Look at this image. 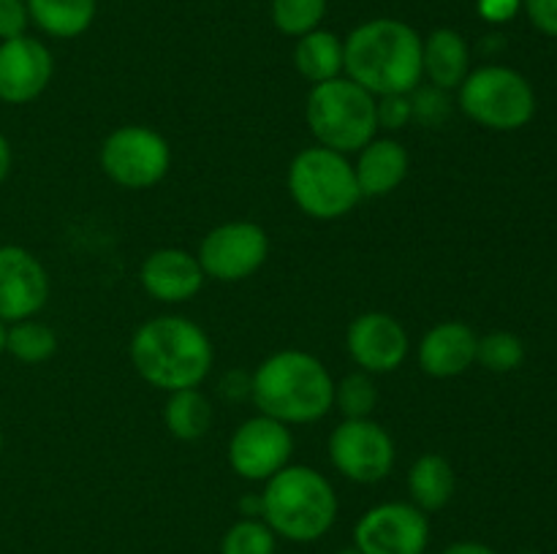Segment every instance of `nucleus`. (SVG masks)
<instances>
[{"label":"nucleus","mask_w":557,"mask_h":554,"mask_svg":"<svg viewBox=\"0 0 557 554\" xmlns=\"http://www.w3.org/2000/svg\"><path fill=\"white\" fill-rule=\"evenodd\" d=\"M30 14L25 0H0V41L20 38L27 33Z\"/></svg>","instance_id":"obj_31"},{"label":"nucleus","mask_w":557,"mask_h":554,"mask_svg":"<svg viewBox=\"0 0 557 554\" xmlns=\"http://www.w3.org/2000/svg\"><path fill=\"white\" fill-rule=\"evenodd\" d=\"M479 337L462 320L435 324L419 342V367L430 378H457L476 364Z\"/></svg>","instance_id":"obj_17"},{"label":"nucleus","mask_w":557,"mask_h":554,"mask_svg":"<svg viewBox=\"0 0 557 554\" xmlns=\"http://www.w3.org/2000/svg\"><path fill=\"white\" fill-rule=\"evenodd\" d=\"M30 22L52 38H76L90 30L96 0H25Z\"/></svg>","instance_id":"obj_21"},{"label":"nucleus","mask_w":557,"mask_h":554,"mask_svg":"<svg viewBox=\"0 0 557 554\" xmlns=\"http://www.w3.org/2000/svg\"><path fill=\"white\" fill-rule=\"evenodd\" d=\"M330 459L348 481L379 483L395 467V440L373 418H346L330 435Z\"/></svg>","instance_id":"obj_9"},{"label":"nucleus","mask_w":557,"mask_h":554,"mask_svg":"<svg viewBox=\"0 0 557 554\" xmlns=\"http://www.w3.org/2000/svg\"><path fill=\"white\" fill-rule=\"evenodd\" d=\"M457 90V103L466 117L482 128L520 130L536 114V92L531 81L506 65H484L471 71Z\"/></svg>","instance_id":"obj_7"},{"label":"nucleus","mask_w":557,"mask_h":554,"mask_svg":"<svg viewBox=\"0 0 557 554\" xmlns=\"http://www.w3.org/2000/svg\"><path fill=\"white\" fill-rule=\"evenodd\" d=\"M520 554H542V552H533V549H528V552H520Z\"/></svg>","instance_id":"obj_39"},{"label":"nucleus","mask_w":557,"mask_h":554,"mask_svg":"<svg viewBox=\"0 0 557 554\" xmlns=\"http://www.w3.org/2000/svg\"><path fill=\"white\" fill-rule=\"evenodd\" d=\"M212 405L199 389L169 391L163 405V424L177 440H201L212 427Z\"/></svg>","instance_id":"obj_23"},{"label":"nucleus","mask_w":557,"mask_h":554,"mask_svg":"<svg viewBox=\"0 0 557 554\" xmlns=\"http://www.w3.org/2000/svg\"><path fill=\"white\" fill-rule=\"evenodd\" d=\"M411 503L424 514H433L449 505L455 498V467L444 454H422L408 470Z\"/></svg>","instance_id":"obj_20"},{"label":"nucleus","mask_w":557,"mask_h":554,"mask_svg":"<svg viewBox=\"0 0 557 554\" xmlns=\"http://www.w3.org/2000/svg\"><path fill=\"white\" fill-rule=\"evenodd\" d=\"M522 9L539 33L557 38V0H522Z\"/></svg>","instance_id":"obj_32"},{"label":"nucleus","mask_w":557,"mask_h":554,"mask_svg":"<svg viewBox=\"0 0 557 554\" xmlns=\"http://www.w3.org/2000/svg\"><path fill=\"white\" fill-rule=\"evenodd\" d=\"M207 275L199 259L183 248H158L145 259L139 269V282L152 299L166 304H180L194 299L205 286Z\"/></svg>","instance_id":"obj_16"},{"label":"nucleus","mask_w":557,"mask_h":554,"mask_svg":"<svg viewBox=\"0 0 557 554\" xmlns=\"http://www.w3.org/2000/svg\"><path fill=\"white\" fill-rule=\"evenodd\" d=\"M101 168L120 188L147 190L172 168V147L147 125H123L103 139Z\"/></svg>","instance_id":"obj_8"},{"label":"nucleus","mask_w":557,"mask_h":554,"mask_svg":"<svg viewBox=\"0 0 557 554\" xmlns=\"http://www.w3.org/2000/svg\"><path fill=\"white\" fill-rule=\"evenodd\" d=\"M286 182L294 204L313 221L346 217L362 199L348 158L321 144L294 155Z\"/></svg>","instance_id":"obj_6"},{"label":"nucleus","mask_w":557,"mask_h":554,"mask_svg":"<svg viewBox=\"0 0 557 554\" xmlns=\"http://www.w3.org/2000/svg\"><path fill=\"white\" fill-rule=\"evenodd\" d=\"M346 348L368 375H386L408 358V331L389 313H362L346 331Z\"/></svg>","instance_id":"obj_14"},{"label":"nucleus","mask_w":557,"mask_h":554,"mask_svg":"<svg viewBox=\"0 0 557 554\" xmlns=\"http://www.w3.org/2000/svg\"><path fill=\"white\" fill-rule=\"evenodd\" d=\"M250 396L264 416L283 424H313L332 411L335 380L308 351H277L256 367Z\"/></svg>","instance_id":"obj_3"},{"label":"nucleus","mask_w":557,"mask_h":554,"mask_svg":"<svg viewBox=\"0 0 557 554\" xmlns=\"http://www.w3.org/2000/svg\"><path fill=\"white\" fill-rule=\"evenodd\" d=\"M422 74L441 90H457L471 74V49L451 27H438L422 38Z\"/></svg>","instance_id":"obj_19"},{"label":"nucleus","mask_w":557,"mask_h":554,"mask_svg":"<svg viewBox=\"0 0 557 554\" xmlns=\"http://www.w3.org/2000/svg\"><path fill=\"white\" fill-rule=\"evenodd\" d=\"M58 351V335L38 320H16L5 326V353L22 364H41Z\"/></svg>","instance_id":"obj_24"},{"label":"nucleus","mask_w":557,"mask_h":554,"mask_svg":"<svg viewBox=\"0 0 557 554\" xmlns=\"http://www.w3.org/2000/svg\"><path fill=\"white\" fill-rule=\"evenodd\" d=\"M476 362L490 373H511L525 362V345L511 331H493L487 337H479Z\"/></svg>","instance_id":"obj_28"},{"label":"nucleus","mask_w":557,"mask_h":554,"mask_svg":"<svg viewBox=\"0 0 557 554\" xmlns=\"http://www.w3.org/2000/svg\"><path fill=\"white\" fill-rule=\"evenodd\" d=\"M449 96L441 87L419 85L417 90H411V112L413 119H419V123L441 125L446 119V114H449Z\"/></svg>","instance_id":"obj_29"},{"label":"nucleus","mask_w":557,"mask_h":554,"mask_svg":"<svg viewBox=\"0 0 557 554\" xmlns=\"http://www.w3.org/2000/svg\"><path fill=\"white\" fill-rule=\"evenodd\" d=\"M375 405H379V389L368 373H351L335 383L332 407H337L346 418H370Z\"/></svg>","instance_id":"obj_27"},{"label":"nucleus","mask_w":557,"mask_h":554,"mask_svg":"<svg viewBox=\"0 0 557 554\" xmlns=\"http://www.w3.org/2000/svg\"><path fill=\"white\" fill-rule=\"evenodd\" d=\"M261 519L277 538L313 543L332 530L337 519L335 487L308 465H286L261 492Z\"/></svg>","instance_id":"obj_4"},{"label":"nucleus","mask_w":557,"mask_h":554,"mask_svg":"<svg viewBox=\"0 0 557 554\" xmlns=\"http://www.w3.org/2000/svg\"><path fill=\"white\" fill-rule=\"evenodd\" d=\"M375 119L379 128L400 130L413 119L411 112V92L408 96H381L375 98Z\"/></svg>","instance_id":"obj_30"},{"label":"nucleus","mask_w":557,"mask_h":554,"mask_svg":"<svg viewBox=\"0 0 557 554\" xmlns=\"http://www.w3.org/2000/svg\"><path fill=\"white\" fill-rule=\"evenodd\" d=\"M476 9L484 22L500 25V22L515 20L517 11L522 9V0H476Z\"/></svg>","instance_id":"obj_33"},{"label":"nucleus","mask_w":557,"mask_h":554,"mask_svg":"<svg viewBox=\"0 0 557 554\" xmlns=\"http://www.w3.org/2000/svg\"><path fill=\"white\" fill-rule=\"evenodd\" d=\"M47 299L49 277L41 261L20 244H0V320L33 318Z\"/></svg>","instance_id":"obj_13"},{"label":"nucleus","mask_w":557,"mask_h":554,"mask_svg":"<svg viewBox=\"0 0 557 554\" xmlns=\"http://www.w3.org/2000/svg\"><path fill=\"white\" fill-rule=\"evenodd\" d=\"M441 554H498L495 549H490L487 543L479 541H457L451 546H446Z\"/></svg>","instance_id":"obj_34"},{"label":"nucleus","mask_w":557,"mask_h":554,"mask_svg":"<svg viewBox=\"0 0 557 554\" xmlns=\"http://www.w3.org/2000/svg\"><path fill=\"white\" fill-rule=\"evenodd\" d=\"M430 519L413 503H379L354 525V549L362 554H424Z\"/></svg>","instance_id":"obj_11"},{"label":"nucleus","mask_w":557,"mask_h":554,"mask_svg":"<svg viewBox=\"0 0 557 554\" xmlns=\"http://www.w3.org/2000/svg\"><path fill=\"white\" fill-rule=\"evenodd\" d=\"M270 255V237L259 223L232 221L212 228L199 244L201 269L218 282H239L253 277Z\"/></svg>","instance_id":"obj_10"},{"label":"nucleus","mask_w":557,"mask_h":554,"mask_svg":"<svg viewBox=\"0 0 557 554\" xmlns=\"http://www.w3.org/2000/svg\"><path fill=\"white\" fill-rule=\"evenodd\" d=\"M128 353L136 373L166 394L199 389L215 362L207 331L183 315H158L145 320L131 337Z\"/></svg>","instance_id":"obj_2"},{"label":"nucleus","mask_w":557,"mask_h":554,"mask_svg":"<svg viewBox=\"0 0 557 554\" xmlns=\"http://www.w3.org/2000/svg\"><path fill=\"white\" fill-rule=\"evenodd\" d=\"M277 536L264 519H239L226 530L221 554H275Z\"/></svg>","instance_id":"obj_26"},{"label":"nucleus","mask_w":557,"mask_h":554,"mask_svg":"<svg viewBox=\"0 0 557 554\" xmlns=\"http://www.w3.org/2000/svg\"><path fill=\"white\" fill-rule=\"evenodd\" d=\"M54 74L52 52L38 38L25 36L0 41V101L20 106L49 87Z\"/></svg>","instance_id":"obj_15"},{"label":"nucleus","mask_w":557,"mask_h":554,"mask_svg":"<svg viewBox=\"0 0 557 554\" xmlns=\"http://www.w3.org/2000/svg\"><path fill=\"white\" fill-rule=\"evenodd\" d=\"M294 65H297L299 76L310 81V85H321L343 76V41L332 30H310L297 38L294 47Z\"/></svg>","instance_id":"obj_22"},{"label":"nucleus","mask_w":557,"mask_h":554,"mask_svg":"<svg viewBox=\"0 0 557 554\" xmlns=\"http://www.w3.org/2000/svg\"><path fill=\"white\" fill-rule=\"evenodd\" d=\"M310 134L321 147L348 155L359 152L370 139H375V96L348 76L321 81L310 90L305 103Z\"/></svg>","instance_id":"obj_5"},{"label":"nucleus","mask_w":557,"mask_h":554,"mask_svg":"<svg viewBox=\"0 0 557 554\" xmlns=\"http://www.w3.org/2000/svg\"><path fill=\"white\" fill-rule=\"evenodd\" d=\"M408 168H411V155L397 139H370L359 150L357 166V185L362 199H381L389 196L406 182Z\"/></svg>","instance_id":"obj_18"},{"label":"nucleus","mask_w":557,"mask_h":554,"mask_svg":"<svg viewBox=\"0 0 557 554\" xmlns=\"http://www.w3.org/2000/svg\"><path fill=\"white\" fill-rule=\"evenodd\" d=\"M343 74L370 96H408L422 85V36L408 22L379 16L343 41Z\"/></svg>","instance_id":"obj_1"},{"label":"nucleus","mask_w":557,"mask_h":554,"mask_svg":"<svg viewBox=\"0 0 557 554\" xmlns=\"http://www.w3.org/2000/svg\"><path fill=\"white\" fill-rule=\"evenodd\" d=\"M326 16V0H272V22L283 36L319 30Z\"/></svg>","instance_id":"obj_25"},{"label":"nucleus","mask_w":557,"mask_h":554,"mask_svg":"<svg viewBox=\"0 0 557 554\" xmlns=\"http://www.w3.org/2000/svg\"><path fill=\"white\" fill-rule=\"evenodd\" d=\"M0 454H3V429H0Z\"/></svg>","instance_id":"obj_38"},{"label":"nucleus","mask_w":557,"mask_h":554,"mask_svg":"<svg viewBox=\"0 0 557 554\" xmlns=\"http://www.w3.org/2000/svg\"><path fill=\"white\" fill-rule=\"evenodd\" d=\"M335 554H362L359 549H343V552H335Z\"/></svg>","instance_id":"obj_37"},{"label":"nucleus","mask_w":557,"mask_h":554,"mask_svg":"<svg viewBox=\"0 0 557 554\" xmlns=\"http://www.w3.org/2000/svg\"><path fill=\"white\" fill-rule=\"evenodd\" d=\"M11 161H14V155H11V144H9V139H5V136L0 134V182H3V179L9 177V172H11Z\"/></svg>","instance_id":"obj_35"},{"label":"nucleus","mask_w":557,"mask_h":554,"mask_svg":"<svg viewBox=\"0 0 557 554\" xmlns=\"http://www.w3.org/2000/svg\"><path fill=\"white\" fill-rule=\"evenodd\" d=\"M3 353H5V324L0 320V356H3Z\"/></svg>","instance_id":"obj_36"},{"label":"nucleus","mask_w":557,"mask_h":554,"mask_svg":"<svg viewBox=\"0 0 557 554\" xmlns=\"http://www.w3.org/2000/svg\"><path fill=\"white\" fill-rule=\"evenodd\" d=\"M292 451L294 438L288 424L259 413L234 429L228 440V465L245 481H270L288 465Z\"/></svg>","instance_id":"obj_12"}]
</instances>
